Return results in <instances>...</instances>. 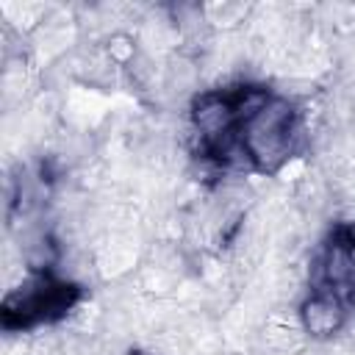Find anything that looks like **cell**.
Listing matches in <instances>:
<instances>
[{
	"instance_id": "obj_1",
	"label": "cell",
	"mask_w": 355,
	"mask_h": 355,
	"mask_svg": "<svg viewBox=\"0 0 355 355\" xmlns=\"http://www.w3.org/2000/svg\"><path fill=\"white\" fill-rule=\"evenodd\" d=\"M341 322V308L330 297H316L305 308V327L311 333H333Z\"/></svg>"
}]
</instances>
